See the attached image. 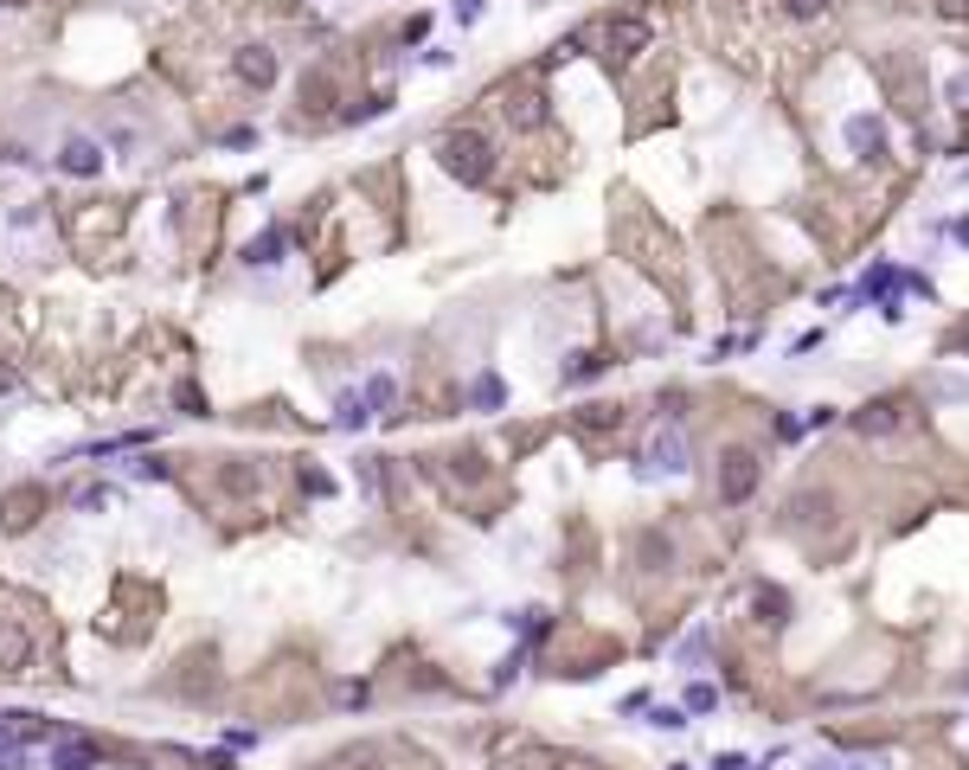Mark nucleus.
<instances>
[{
  "label": "nucleus",
  "instance_id": "1",
  "mask_svg": "<svg viewBox=\"0 0 969 770\" xmlns=\"http://www.w3.org/2000/svg\"><path fill=\"white\" fill-rule=\"evenodd\" d=\"M315 770H430V764L418 758V751H398V745H347Z\"/></svg>",
  "mask_w": 969,
  "mask_h": 770
},
{
  "label": "nucleus",
  "instance_id": "2",
  "mask_svg": "<svg viewBox=\"0 0 969 770\" xmlns=\"http://www.w3.org/2000/svg\"><path fill=\"white\" fill-rule=\"evenodd\" d=\"M437 154H443V167H450L456 180H469V187H482L488 167H495V161H488V142H482V135H443Z\"/></svg>",
  "mask_w": 969,
  "mask_h": 770
},
{
  "label": "nucleus",
  "instance_id": "3",
  "mask_svg": "<svg viewBox=\"0 0 969 770\" xmlns=\"http://www.w3.org/2000/svg\"><path fill=\"white\" fill-rule=\"evenodd\" d=\"M905 398H880V405H867V411H854V430L860 437H886V430H899L905 424Z\"/></svg>",
  "mask_w": 969,
  "mask_h": 770
},
{
  "label": "nucleus",
  "instance_id": "4",
  "mask_svg": "<svg viewBox=\"0 0 969 770\" xmlns=\"http://www.w3.org/2000/svg\"><path fill=\"white\" fill-rule=\"evenodd\" d=\"M751 488H758V462H751L745 450L726 456V475H719V501H745Z\"/></svg>",
  "mask_w": 969,
  "mask_h": 770
},
{
  "label": "nucleus",
  "instance_id": "5",
  "mask_svg": "<svg viewBox=\"0 0 969 770\" xmlns=\"http://www.w3.org/2000/svg\"><path fill=\"white\" fill-rule=\"evenodd\" d=\"M148 770H238V764L206 758V751H161V758H148Z\"/></svg>",
  "mask_w": 969,
  "mask_h": 770
},
{
  "label": "nucleus",
  "instance_id": "6",
  "mask_svg": "<svg viewBox=\"0 0 969 770\" xmlns=\"http://www.w3.org/2000/svg\"><path fill=\"white\" fill-rule=\"evenodd\" d=\"M65 167H71V174H97V148H90V142H71L65 148Z\"/></svg>",
  "mask_w": 969,
  "mask_h": 770
},
{
  "label": "nucleus",
  "instance_id": "7",
  "mask_svg": "<svg viewBox=\"0 0 969 770\" xmlns=\"http://www.w3.org/2000/svg\"><path fill=\"white\" fill-rule=\"evenodd\" d=\"M276 251H283V231H264V238L251 244V264H276Z\"/></svg>",
  "mask_w": 969,
  "mask_h": 770
},
{
  "label": "nucleus",
  "instance_id": "8",
  "mask_svg": "<svg viewBox=\"0 0 969 770\" xmlns=\"http://www.w3.org/2000/svg\"><path fill=\"white\" fill-rule=\"evenodd\" d=\"M238 71H244V77H257V84H264V77H270L276 65H270V52H244V58H238Z\"/></svg>",
  "mask_w": 969,
  "mask_h": 770
},
{
  "label": "nucleus",
  "instance_id": "9",
  "mask_svg": "<svg viewBox=\"0 0 969 770\" xmlns=\"http://www.w3.org/2000/svg\"><path fill=\"white\" fill-rule=\"evenodd\" d=\"M469 398H475V405H501V379H475Z\"/></svg>",
  "mask_w": 969,
  "mask_h": 770
},
{
  "label": "nucleus",
  "instance_id": "10",
  "mask_svg": "<svg viewBox=\"0 0 969 770\" xmlns=\"http://www.w3.org/2000/svg\"><path fill=\"white\" fill-rule=\"evenodd\" d=\"M366 405L386 411V405H392V379H373V385H366Z\"/></svg>",
  "mask_w": 969,
  "mask_h": 770
},
{
  "label": "nucleus",
  "instance_id": "11",
  "mask_svg": "<svg viewBox=\"0 0 969 770\" xmlns=\"http://www.w3.org/2000/svg\"><path fill=\"white\" fill-rule=\"evenodd\" d=\"M687 706H694V713H713L719 693H713V687H694V693H687Z\"/></svg>",
  "mask_w": 969,
  "mask_h": 770
},
{
  "label": "nucleus",
  "instance_id": "12",
  "mask_svg": "<svg viewBox=\"0 0 969 770\" xmlns=\"http://www.w3.org/2000/svg\"><path fill=\"white\" fill-rule=\"evenodd\" d=\"M482 13V0H456V20H475Z\"/></svg>",
  "mask_w": 969,
  "mask_h": 770
},
{
  "label": "nucleus",
  "instance_id": "13",
  "mask_svg": "<svg viewBox=\"0 0 969 770\" xmlns=\"http://www.w3.org/2000/svg\"><path fill=\"white\" fill-rule=\"evenodd\" d=\"M790 7H796V13H822V0H790Z\"/></svg>",
  "mask_w": 969,
  "mask_h": 770
}]
</instances>
